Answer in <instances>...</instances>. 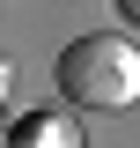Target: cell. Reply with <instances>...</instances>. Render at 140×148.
<instances>
[{"label": "cell", "mask_w": 140, "mask_h": 148, "mask_svg": "<svg viewBox=\"0 0 140 148\" xmlns=\"http://www.w3.org/2000/svg\"><path fill=\"white\" fill-rule=\"evenodd\" d=\"M59 96L74 111H133L140 104V45H125L118 30H96V37H74L52 67Z\"/></svg>", "instance_id": "cell-1"}, {"label": "cell", "mask_w": 140, "mask_h": 148, "mask_svg": "<svg viewBox=\"0 0 140 148\" xmlns=\"http://www.w3.org/2000/svg\"><path fill=\"white\" fill-rule=\"evenodd\" d=\"M15 148H81V133H74V119L44 111V119H30V126L15 133Z\"/></svg>", "instance_id": "cell-2"}, {"label": "cell", "mask_w": 140, "mask_h": 148, "mask_svg": "<svg viewBox=\"0 0 140 148\" xmlns=\"http://www.w3.org/2000/svg\"><path fill=\"white\" fill-rule=\"evenodd\" d=\"M7 89H15V67H7V59H0V104H7Z\"/></svg>", "instance_id": "cell-3"}, {"label": "cell", "mask_w": 140, "mask_h": 148, "mask_svg": "<svg viewBox=\"0 0 140 148\" xmlns=\"http://www.w3.org/2000/svg\"><path fill=\"white\" fill-rule=\"evenodd\" d=\"M118 8H125V15H133V22H140V0H118Z\"/></svg>", "instance_id": "cell-4"}]
</instances>
